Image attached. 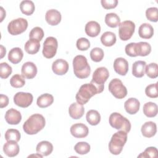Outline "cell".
Masks as SVG:
<instances>
[{"mask_svg":"<svg viewBox=\"0 0 158 158\" xmlns=\"http://www.w3.org/2000/svg\"><path fill=\"white\" fill-rule=\"evenodd\" d=\"M44 117L40 114H35L30 116L23 125V131L28 135H35L45 126Z\"/></svg>","mask_w":158,"mask_h":158,"instance_id":"6da1fadb","label":"cell"},{"mask_svg":"<svg viewBox=\"0 0 158 158\" xmlns=\"http://www.w3.org/2000/svg\"><path fill=\"white\" fill-rule=\"evenodd\" d=\"M73 72L77 78L83 79L89 76L91 72L90 66L86 57L82 55L76 56L73 59Z\"/></svg>","mask_w":158,"mask_h":158,"instance_id":"7a4b0ae2","label":"cell"},{"mask_svg":"<svg viewBox=\"0 0 158 158\" xmlns=\"http://www.w3.org/2000/svg\"><path fill=\"white\" fill-rule=\"evenodd\" d=\"M101 93L99 89L90 82V83H86L80 86L76 94L75 98L78 104L83 105L87 103L92 96Z\"/></svg>","mask_w":158,"mask_h":158,"instance_id":"3957f363","label":"cell"},{"mask_svg":"<svg viewBox=\"0 0 158 158\" xmlns=\"http://www.w3.org/2000/svg\"><path fill=\"white\" fill-rule=\"evenodd\" d=\"M127 140V133L119 130L115 133L109 143V149L114 155H118L123 149V147Z\"/></svg>","mask_w":158,"mask_h":158,"instance_id":"277c9868","label":"cell"},{"mask_svg":"<svg viewBox=\"0 0 158 158\" xmlns=\"http://www.w3.org/2000/svg\"><path fill=\"white\" fill-rule=\"evenodd\" d=\"M109 122L112 127L128 133L131 130L130 122L120 113L113 112L109 116Z\"/></svg>","mask_w":158,"mask_h":158,"instance_id":"5b68a950","label":"cell"},{"mask_svg":"<svg viewBox=\"0 0 158 158\" xmlns=\"http://www.w3.org/2000/svg\"><path fill=\"white\" fill-rule=\"evenodd\" d=\"M109 77V73L107 68L104 67H101L97 68L93 74L92 80L91 81L102 93L104 88V83L107 81Z\"/></svg>","mask_w":158,"mask_h":158,"instance_id":"8992f818","label":"cell"},{"mask_svg":"<svg viewBox=\"0 0 158 158\" xmlns=\"http://www.w3.org/2000/svg\"><path fill=\"white\" fill-rule=\"evenodd\" d=\"M109 90L117 99H123L127 94V89L122 81L118 78L112 79L109 84Z\"/></svg>","mask_w":158,"mask_h":158,"instance_id":"52a82bcc","label":"cell"},{"mask_svg":"<svg viewBox=\"0 0 158 158\" xmlns=\"http://www.w3.org/2000/svg\"><path fill=\"white\" fill-rule=\"evenodd\" d=\"M28 27V22L25 19L18 18L10 21L7 26L8 32L12 35H17L24 32Z\"/></svg>","mask_w":158,"mask_h":158,"instance_id":"ba28073f","label":"cell"},{"mask_svg":"<svg viewBox=\"0 0 158 158\" xmlns=\"http://www.w3.org/2000/svg\"><path fill=\"white\" fill-rule=\"evenodd\" d=\"M135 24L131 20H125L119 25L118 35L120 40L127 41L131 38L135 32Z\"/></svg>","mask_w":158,"mask_h":158,"instance_id":"9c48e42d","label":"cell"},{"mask_svg":"<svg viewBox=\"0 0 158 158\" xmlns=\"http://www.w3.org/2000/svg\"><path fill=\"white\" fill-rule=\"evenodd\" d=\"M58 47L57 40L56 38L49 36L46 38L43 43V54L48 59H51L54 57L57 52Z\"/></svg>","mask_w":158,"mask_h":158,"instance_id":"30bf717a","label":"cell"},{"mask_svg":"<svg viewBox=\"0 0 158 158\" xmlns=\"http://www.w3.org/2000/svg\"><path fill=\"white\" fill-rule=\"evenodd\" d=\"M33 95L30 93L18 92L14 96V103L20 107L25 108L31 105L33 102Z\"/></svg>","mask_w":158,"mask_h":158,"instance_id":"8fae6325","label":"cell"},{"mask_svg":"<svg viewBox=\"0 0 158 158\" xmlns=\"http://www.w3.org/2000/svg\"><path fill=\"white\" fill-rule=\"evenodd\" d=\"M70 133L73 136L77 138H82L88 136L89 130L84 123H78L72 125L70 127Z\"/></svg>","mask_w":158,"mask_h":158,"instance_id":"7c38bea8","label":"cell"},{"mask_svg":"<svg viewBox=\"0 0 158 158\" xmlns=\"http://www.w3.org/2000/svg\"><path fill=\"white\" fill-rule=\"evenodd\" d=\"M52 70L55 74L63 75L68 72L69 64L64 59H58L53 62L52 64Z\"/></svg>","mask_w":158,"mask_h":158,"instance_id":"4fadbf2b","label":"cell"},{"mask_svg":"<svg viewBox=\"0 0 158 158\" xmlns=\"http://www.w3.org/2000/svg\"><path fill=\"white\" fill-rule=\"evenodd\" d=\"M22 75L27 79L33 78L37 73V67L32 62H27L22 67Z\"/></svg>","mask_w":158,"mask_h":158,"instance_id":"5bb4252c","label":"cell"},{"mask_svg":"<svg viewBox=\"0 0 158 158\" xmlns=\"http://www.w3.org/2000/svg\"><path fill=\"white\" fill-rule=\"evenodd\" d=\"M114 69L120 75H125L128 71V61L123 57H118L114 62Z\"/></svg>","mask_w":158,"mask_h":158,"instance_id":"9a60e30c","label":"cell"},{"mask_svg":"<svg viewBox=\"0 0 158 158\" xmlns=\"http://www.w3.org/2000/svg\"><path fill=\"white\" fill-rule=\"evenodd\" d=\"M5 120L10 125H17L22 120V115L19 110L11 108L6 111Z\"/></svg>","mask_w":158,"mask_h":158,"instance_id":"2e32d148","label":"cell"},{"mask_svg":"<svg viewBox=\"0 0 158 158\" xmlns=\"http://www.w3.org/2000/svg\"><path fill=\"white\" fill-rule=\"evenodd\" d=\"M14 141H8L3 146V151L8 157H15L19 152V146Z\"/></svg>","mask_w":158,"mask_h":158,"instance_id":"e0dca14e","label":"cell"},{"mask_svg":"<svg viewBox=\"0 0 158 158\" xmlns=\"http://www.w3.org/2000/svg\"><path fill=\"white\" fill-rule=\"evenodd\" d=\"M45 19L50 25H57L61 21V14L56 9H50L46 12Z\"/></svg>","mask_w":158,"mask_h":158,"instance_id":"ac0fdd59","label":"cell"},{"mask_svg":"<svg viewBox=\"0 0 158 158\" xmlns=\"http://www.w3.org/2000/svg\"><path fill=\"white\" fill-rule=\"evenodd\" d=\"M135 54L136 57L146 56L150 54L151 51V46L147 42H139L135 43Z\"/></svg>","mask_w":158,"mask_h":158,"instance_id":"d6986e66","label":"cell"},{"mask_svg":"<svg viewBox=\"0 0 158 158\" xmlns=\"http://www.w3.org/2000/svg\"><path fill=\"white\" fill-rule=\"evenodd\" d=\"M139 107V101L135 98H129L124 103V107L125 110L127 113L131 115L135 114L137 112H138Z\"/></svg>","mask_w":158,"mask_h":158,"instance_id":"ffe728a7","label":"cell"},{"mask_svg":"<svg viewBox=\"0 0 158 158\" xmlns=\"http://www.w3.org/2000/svg\"><path fill=\"white\" fill-rule=\"evenodd\" d=\"M85 109L83 106L78 102L72 103L69 108L70 116L73 119H79L84 114Z\"/></svg>","mask_w":158,"mask_h":158,"instance_id":"44dd1931","label":"cell"},{"mask_svg":"<svg viewBox=\"0 0 158 158\" xmlns=\"http://www.w3.org/2000/svg\"><path fill=\"white\" fill-rule=\"evenodd\" d=\"M141 131L142 135L146 138H151L154 136L157 131L156 124L152 122L149 121L145 122L141 127Z\"/></svg>","mask_w":158,"mask_h":158,"instance_id":"7402d4cb","label":"cell"},{"mask_svg":"<svg viewBox=\"0 0 158 158\" xmlns=\"http://www.w3.org/2000/svg\"><path fill=\"white\" fill-rule=\"evenodd\" d=\"M85 30L88 36L90 37H96L101 31V27L97 22L89 21L86 24Z\"/></svg>","mask_w":158,"mask_h":158,"instance_id":"603a6c76","label":"cell"},{"mask_svg":"<svg viewBox=\"0 0 158 158\" xmlns=\"http://www.w3.org/2000/svg\"><path fill=\"white\" fill-rule=\"evenodd\" d=\"M36 150L38 154L43 156H47L52 152L53 146L48 141H42L37 144Z\"/></svg>","mask_w":158,"mask_h":158,"instance_id":"cb8c5ba5","label":"cell"},{"mask_svg":"<svg viewBox=\"0 0 158 158\" xmlns=\"http://www.w3.org/2000/svg\"><path fill=\"white\" fill-rule=\"evenodd\" d=\"M23 56V51L20 48H14L11 49L9 52L8 59L11 63L14 64H17L22 60Z\"/></svg>","mask_w":158,"mask_h":158,"instance_id":"d4e9b609","label":"cell"},{"mask_svg":"<svg viewBox=\"0 0 158 158\" xmlns=\"http://www.w3.org/2000/svg\"><path fill=\"white\" fill-rule=\"evenodd\" d=\"M138 35L142 38L149 39L154 35V28L151 24L144 23L139 27Z\"/></svg>","mask_w":158,"mask_h":158,"instance_id":"484cf974","label":"cell"},{"mask_svg":"<svg viewBox=\"0 0 158 158\" xmlns=\"http://www.w3.org/2000/svg\"><path fill=\"white\" fill-rule=\"evenodd\" d=\"M146 63L143 60H138L132 65V74L137 78H141L144 75Z\"/></svg>","mask_w":158,"mask_h":158,"instance_id":"4316f807","label":"cell"},{"mask_svg":"<svg viewBox=\"0 0 158 158\" xmlns=\"http://www.w3.org/2000/svg\"><path fill=\"white\" fill-rule=\"evenodd\" d=\"M40 48V43L38 40L35 39H30L24 46L25 51L30 54H35L37 53Z\"/></svg>","mask_w":158,"mask_h":158,"instance_id":"83f0119b","label":"cell"},{"mask_svg":"<svg viewBox=\"0 0 158 158\" xmlns=\"http://www.w3.org/2000/svg\"><path fill=\"white\" fill-rule=\"evenodd\" d=\"M54 101V98L52 95L45 93L40 96L37 98L36 104L38 107L41 108H45L51 106Z\"/></svg>","mask_w":158,"mask_h":158,"instance_id":"f1b7e54d","label":"cell"},{"mask_svg":"<svg viewBox=\"0 0 158 158\" xmlns=\"http://www.w3.org/2000/svg\"><path fill=\"white\" fill-rule=\"evenodd\" d=\"M101 41L105 46H112L116 42V36L111 31H106L101 36Z\"/></svg>","mask_w":158,"mask_h":158,"instance_id":"f546056e","label":"cell"},{"mask_svg":"<svg viewBox=\"0 0 158 158\" xmlns=\"http://www.w3.org/2000/svg\"><path fill=\"white\" fill-rule=\"evenodd\" d=\"M20 9L23 14L30 15L34 12L35 7L33 1L30 0H25L20 2Z\"/></svg>","mask_w":158,"mask_h":158,"instance_id":"4dcf8cb0","label":"cell"},{"mask_svg":"<svg viewBox=\"0 0 158 158\" xmlns=\"http://www.w3.org/2000/svg\"><path fill=\"white\" fill-rule=\"evenodd\" d=\"M143 113L148 117H154L157 114V106L152 102H148L143 106Z\"/></svg>","mask_w":158,"mask_h":158,"instance_id":"1f68e13d","label":"cell"},{"mask_svg":"<svg viewBox=\"0 0 158 158\" xmlns=\"http://www.w3.org/2000/svg\"><path fill=\"white\" fill-rule=\"evenodd\" d=\"M105 22L109 27L115 28L119 26L120 23V19L115 13H108L106 15Z\"/></svg>","mask_w":158,"mask_h":158,"instance_id":"d6a6232c","label":"cell"},{"mask_svg":"<svg viewBox=\"0 0 158 158\" xmlns=\"http://www.w3.org/2000/svg\"><path fill=\"white\" fill-rule=\"evenodd\" d=\"M87 122L91 125H97L101 121V115L96 110H89L86 115Z\"/></svg>","mask_w":158,"mask_h":158,"instance_id":"836d02e7","label":"cell"},{"mask_svg":"<svg viewBox=\"0 0 158 158\" xmlns=\"http://www.w3.org/2000/svg\"><path fill=\"white\" fill-rule=\"evenodd\" d=\"M5 139L7 141H14L18 142L20 139V133L19 130L16 129H8L4 135Z\"/></svg>","mask_w":158,"mask_h":158,"instance_id":"e575fe53","label":"cell"},{"mask_svg":"<svg viewBox=\"0 0 158 158\" xmlns=\"http://www.w3.org/2000/svg\"><path fill=\"white\" fill-rule=\"evenodd\" d=\"M147 76L151 78H156L158 76V66L156 63H150L145 67Z\"/></svg>","mask_w":158,"mask_h":158,"instance_id":"d590c367","label":"cell"},{"mask_svg":"<svg viewBox=\"0 0 158 158\" xmlns=\"http://www.w3.org/2000/svg\"><path fill=\"white\" fill-rule=\"evenodd\" d=\"M10 85L15 88H21L25 84L24 77L19 74H15L12 77L10 80Z\"/></svg>","mask_w":158,"mask_h":158,"instance_id":"8d00e7d4","label":"cell"},{"mask_svg":"<svg viewBox=\"0 0 158 158\" xmlns=\"http://www.w3.org/2000/svg\"><path fill=\"white\" fill-rule=\"evenodd\" d=\"M74 149L75 152L79 154H86L90 151V145L86 142H78L75 145Z\"/></svg>","mask_w":158,"mask_h":158,"instance_id":"74e56055","label":"cell"},{"mask_svg":"<svg viewBox=\"0 0 158 158\" xmlns=\"http://www.w3.org/2000/svg\"><path fill=\"white\" fill-rule=\"evenodd\" d=\"M104 51L100 48H94L90 52V57L92 60L96 62H100L104 57Z\"/></svg>","mask_w":158,"mask_h":158,"instance_id":"f35d334b","label":"cell"},{"mask_svg":"<svg viewBox=\"0 0 158 158\" xmlns=\"http://www.w3.org/2000/svg\"><path fill=\"white\" fill-rule=\"evenodd\" d=\"M44 36L43 30L39 27H34L29 33L30 39H35L38 40L39 41H41Z\"/></svg>","mask_w":158,"mask_h":158,"instance_id":"ab89813d","label":"cell"},{"mask_svg":"<svg viewBox=\"0 0 158 158\" xmlns=\"http://www.w3.org/2000/svg\"><path fill=\"white\" fill-rule=\"evenodd\" d=\"M12 69L6 62H2L0 64V77L1 78L6 79L12 73Z\"/></svg>","mask_w":158,"mask_h":158,"instance_id":"60d3db41","label":"cell"},{"mask_svg":"<svg viewBox=\"0 0 158 158\" xmlns=\"http://www.w3.org/2000/svg\"><path fill=\"white\" fill-rule=\"evenodd\" d=\"M145 93L147 96L151 98H156L158 96L157 82L149 85L145 89Z\"/></svg>","mask_w":158,"mask_h":158,"instance_id":"b9f144b4","label":"cell"},{"mask_svg":"<svg viewBox=\"0 0 158 158\" xmlns=\"http://www.w3.org/2000/svg\"><path fill=\"white\" fill-rule=\"evenodd\" d=\"M146 16L148 20L156 22L158 20V9L157 7H149L146 10Z\"/></svg>","mask_w":158,"mask_h":158,"instance_id":"7bdbcfd3","label":"cell"},{"mask_svg":"<svg viewBox=\"0 0 158 158\" xmlns=\"http://www.w3.org/2000/svg\"><path fill=\"white\" fill-rule=\"evenodd\" d=\"M158 151L155 147H148L144 152L138 156V157H157Z\"/></svg>","mask_w":158,"mask_h":158,"instance_id":"ee69618b","label":"cell"},{"mask_svg":"<svg viewBox=\"0 0 158 158\" xmlns=\"http://www.w3.org/2000/svg\"><path fill=\"white\" fill-rule=\"evenodd\" d=\"M77 48L80 51H86L90 47V42L86 38H80L77 41Z\"/></svg>","mask_w":158,"mask_h":158,"instance_id":"f6af8a7d","label":"cell"},{"mask_svg":"<svg viewBox=\"0 0 158 158\" xmlns=\"http://www.w3.org/2000/svg\"><path fill=\"white\" fill-rule=\"evenodd\" d=\"M102 6L106 9H110L115 8L118 4L117 0H101Z\"/></svg>","mask_w":158,"mask_h":158,"instance_id":"bcb514c9","label":"cell"},{"mask_svg":"<svg viewBox=\"0 0 158 158\" xmlns=\"http://www.w3.org/2000/svg\"><path fill=\"white\" fill-rule=\"evenodd\" d=\"M9 104V98L6 95L0 94V107L3 108L6 107Z\"/></svg>","mask_w":158,"mask_h":158,"instance_id":"7dc6e473","label":"cell"},{"mask_svg":"<svg viewBox=\"0 0 158 158\" xmlns=\"http://www.w3.org/2000/svg\"><path fill=\"white\" fill-rule=\"evenodd\" d=\"M0 9H1L0 10V12H1V20H0V22H1L3 20L4 18L6 17V11L4 10L2 7H1Z\"/></svg>","mask_w":158,"mask_h":158,"instance_id":"c3c4849f","label":"cell"},{"mask_svg":"<svg viewBox=\"0 0 158 158\" xmlns=\"http://www.w3.org/2000/svg\"><path fill=\"white\" fill-rule=\"evenodd\" d=\"M0 47H1V58L2 59L6 55V49L2 45H1Z\"/></svg>","mask_w":158,"mask_h":158,"instance_id":"681fc988","label":"cell"}]
</instances>
